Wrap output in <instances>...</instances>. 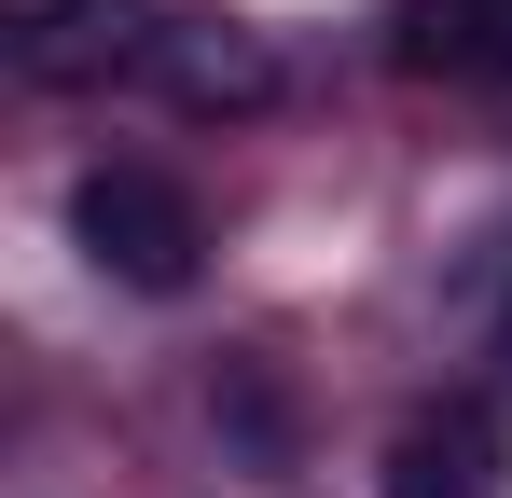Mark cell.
<instances>
[{
	"instance_id": "cell-3",
	"label": "cell",
	"mask_w": 512,
	"mask_h": 498,
	"mask_svg": "<svg viewBox=\"0 0 512 498\" xmlns=\"http://www.w3.org/2000/svg\"><path fill=\"white\" fill-rule=\"evenodd\" d=\"M153 97H180V111H263L277 97V56H263V28H236V14H167V42H153Z\"/></svg>"
},
{
	"instance_id": "cell-1",
	"label": "cell",
	"mask_w": 512,
	"mask_h": 498,
	"mask_svg": "<svg viewBox=\"0 0 512 498\" xmlns=\"http://www.w3.org/2000/svg\"><path fill=\"white\" fill-rule=\"evenodd\" d=\"M70 236H84V263L111 277V291H194V263H208V208L180 194L167 166H84L70 180Z\"/></svg>"
},
{
	"instance_id": "cell-4",
	"label": "cell",
	"mask_w": 512,
	"mask_h": 498,
	"mask_svg": "<svg viewBox=\"0 0 512 498\" xmlns=\"http://www.w3.org/2000/svg\"><path fill=\"white\" fill-rule=\"evenodd\" d=\"M388 498H512V443H499V415H471V402L416 415V429L388 443Z\"/></svg>"
},
{
	"instance_id": "cell-2",
	"label": "cell",
	"mask_w": 512,
	"mask_h": 498,
	"mask_svg": "<svg viewBox=\"0 0 512 498\" xmlns=\"http://www.w3.org/2000/svg\"><path fill=\"white\" fill-rule=\"evenodd\" d=\"M180 0H14V70L28 83H139Z\"/></svg>"
},
{
	"instance_id": "cell-5",
	"label": "cell",
	"mask_w": 512,
	"mask_h": 498,
	"mask_svg": "<svg viewBox=\"0 0 512 498\" xmlns=\"http://www.w3.org/2000/svg\"><path fill=\"white\" fill-rule=\"evenodd\" d=\"M388 56L416 83H499L512 70V0H402L388 14Z\"/></svg>"
}]
</instances>
